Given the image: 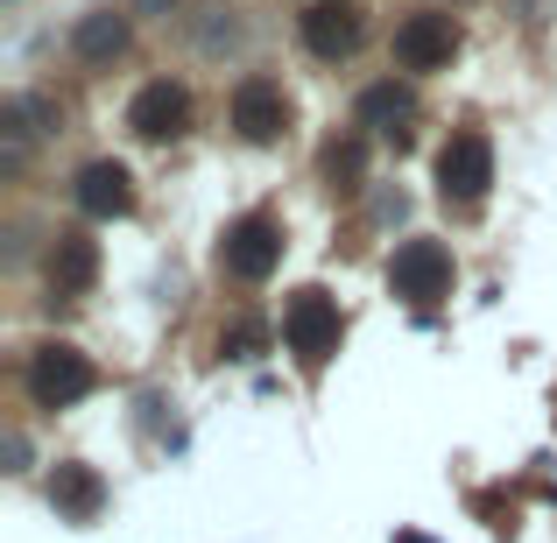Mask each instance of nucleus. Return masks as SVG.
Here are the masks:
<instances>
[{"label": "nucleus", "mask_w": 557, "mask_h": 543, "mask_svg": "<svg viewBox=\"0 0 557 543\" xmlns=\"http://www.w3.org/2000/svg\"><path fill=\"white\" fill-rule=\"evenodd\" d=\"M451 50H459V22L445 8L403 14V28H395V64L403 71H437V64H451Z\"/></svg>", "instance_id": "nucleus-6"}, {"label": "nucleus", "mask_w": 557, "mask_h": 543, "mask_svg": "<svg viewBox=\"0 0 557 543\" xmlns=\"http://www.w3.org/2000/svg\"><path fill=\"white\" fill-rule=\"evenodd\" d=\"M360 170H368V149H360V141H332L325 149V184L332 190H354Z\"/></svg>", "instance_id": "nucleus-15"}, {"label": "nucleus", "mask_w": 557, "mask_h": 543, "mask_svg": "<svg viewBox=\"0 0 557 543\" xmlns=\"http://www.w3.org/2000/svg\"><path fill=\"white\" fill-rule=\"evenodd\" d=\"M297 36H304L311 57L339 64V57L360 50V8H354V0H311V8L297 14Z\"/></svg>", "instance_id": "nucleus-7"}, {"label": "nucleus", "mask_w": 557, "mask_h": 543, "mask_svg": "<svg viewBox=\"0 0 557 543\" xmlns=\"http://www.w3.org/2000/svg\"><path fill=\"white\" fill-rule=\"evenodd\" d=\"M92 275H99V240H92V233H57V247H50V289H57V297H85Z\"/></svg>", "instance_id": "nucleus-11"}, {"label": "nucleus", "mask_w": 557, "mask_h": 543, "mask_svg": "<svg viewBox=\"0 0 557 543\" xmlns=\"http://www.w3.org/2000/svg\"><path fill=\"white\" fill-rule=\"evenodd\" d=\"M409 113H417V99H409L395 78H381V85H368V92H360V127H381V135H395Z\"/></svg>", "instance_id": "nucleus-14"}, {"label": "nucleus", "mask_w": 557, "mask_h": 543, "mask_svg": "<svg viewBox=\"0 0 557 543\" xmlns=\"http://www.w3.org/2000/svg\"><path fill=\"white\" fill-rule=\"evenodd\" d=\"M127 127H135L141 141H177L184 127H190V92H184V85H170V78L141 85V92L127 99Z\"/></svg>", "instance_id": "nucleus-8"}, {"label": "nucleus", "mask_w": 557, "mask_h": 543, "mask_svg": "<svg viewBox=\"0 0 557 543\" xmlns=\"http://www.w3.org/2000/svg\"><path fill=\"white\" fill-rule=\"evenodd\" d=\"M283 340H289V354H297L304 367L332 360L339 354V304H332L325 289H297L289 311H283Z\"/></svg>", "instance_id": "nucleus-5"}, {"label": "nucleus", "mask_w": 557, "mask_h": 543, "mask_svg": "<svg viewBox=\"0 0 557 543\" xmlns=\"http://www.w3.org/2000/svg\"><path fill=\"white\" fill-rule=\"evenodd\" d=\"M135 14H170V0H135Z\"/></svg>", "instance_id": "nucleus-16"}, {"label": "nucleus", "mask_w": 557, "mask_h": 543, "mask_svg": "<svg viewBox=\"0 0 557 543\" xmlns=\"http://www.w3.org/2000/svg\"><path fill=\"white\" fill-rule=\"evenodd\" d=\"M78 212L85 219H127L135 212V177H127V163H113V156L85 163L78 170Z\"/></svg>", "instance_id": "nucleus-10"}, {"label": "nucleus", "mask_w": 557, "mask_h": 543, "mask_svg": "<svg viewBox=\"0 0 557 543\" xmlns=\"http://www.w3.org/2000/svg\"><path fill=\"white\" fill-rule=\"evenodd\" d=\"M233 127H240V141H275L289 127V99H283V85L275 78H240L233 85Z\"/></svg>", "instance_id": "nucleus-9"}, {"label": "nucleus", "mask_w": 557, "mask_h": 543, "mask_svg": "<svg viewBox=\"0 0 557 543\" xmlns=\"http://www.w3.org/2000/svg\"><path fill=\"white\" fill-rule=\"evenodd\" d=\"M121 50H127V14H113V8H92L71 28V57L78 64H113Z\"/></svg>", "instance_id": "nucleus-12"}, {"label": "nucleus", "mask_w": 557, "mask_h": 543, "mask_svg": "<svg viewBox=\"0 0 557 543\" xmlns=\"http://www.w3.org/2000/svg\"><path fill=\"white\" fill-rule=\"evenodd\" d=\"M275 261H283V226H275L269 212H247L226 226V240H219V269L233 275V283H269Z\"/></svg>", "instance_id": "nucleus-3"}, {"label": "nucleus", "mask_w": 557, "mask_h": 543, "mask_svg": "<svg viewBox=\"0 0 557 543\" xmlns=\"http://www.w3.org/2000/svg\"><path fill=\"white\" fill-rule=\"evenodd\" d=\"M50 502L64 508L71 522H92V516H99V502H107V488H99L92 466L71 459V466H57V473H50Z\"/></svg>", "instance_id": "nucleus-13"}, {"label": "nucleus", "mask_w": 557, "mask_h": 543, "mask_svg": "<svg viewBox=\"0 0 557 543\" xmlns=\"http://www.w3.org/2000/svg\"><path fill=\"white\" fill-rule=\"evenodd\" d=\"M395 297H409L417 311H431L437 297H451V247L445 240H403L388 261Z\"/></svg>", "instance_id": "nucleus-4"}, {"label": "nucleus", "mask_w": 557, "mask_h": 543, "mask_svg": "<svg viewBox=\"0 0 557 543\" xmlns=\"http://www.w3.org/2000/svg\"><path fill=\"white\" fill-rule=\"evenodd\" d=\"M28 403L36 409H71L78 403V395H92V360L78 354V346H64V340H50V346H36V354H28Z\"/></svg>", "instance_id": "nucleus-1"}, {"label": "nucleus", "mask_w": 557, "mask_h": 543, "mask_svg": "<svg viewBox=\"0 0 557 543\" xmlns=\"http://www.w3.org/2000/svg\"><path fill=\"white\" fill-rule=\"evenodd\" d=\"M487 184H494V149H487V135H451L445 149H437V198L445 205H459V212H473L480 198H487Z\"/></svg>", "instance_id": "nucleus-2"}]
</instances>
